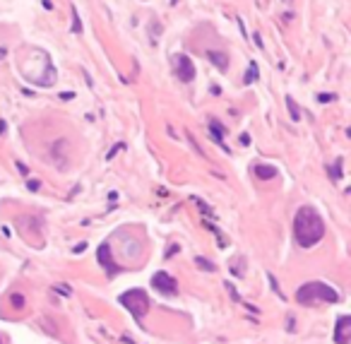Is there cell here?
<instances>
[{
	"label": "cell",
	"instance_id": "44dd1931",
	"mask_svg": "<svg viewBox=\"0 0 351 344\" xmlns=\"http://www.w3.org/2000/svg\"><path fill=\"white\" fill-rule=\"evenodd\" d=\"M41 188V183L39 181H29V190H39Z\"/></svg>",
	"mask_w": 351,
	"mask_h": 344
},
{
	"label": "cell",
	"instance_id": "5b68a950",
	"mask_svg": "<svg viewBox=\"0 0 351 344\" xmlns=\"http://www.w3.org/2000/svg\"><path fill=\"white\" fill-rule=\"evenodd\" d=\"M176 75H178L181 82H193L195 80V65L185 53H178V58H176Z\"/></svg>",
	"mask_w": 351,
	"mask_h": 344
},
{
	"label": "cell",
	"instance_id": "7c38bea8",
	"mask_svg": "<svg viewBox=\"0 0 351 344\" xmlns=\"http://www.w3.org/2000/svg\"><path fill=\"white\" fill-rule=\"evenodd\" d=\"M82 32V24H79V15H77V7H73V34Z\"/></svg>",
	"mask_w": 351,
	"mask_h": 344
},
{
	"label": "cell",
	"instance_id": "7a4b0ae2",
	"mask_svg": "<svg viewBox=\"0 0 351 344\" xmlns=\"http://www.w3.org/2000/svg\"><path fill=\"white\" fill-rule=\"evenodd\" d=\"M296 301L298 303H313V301H327V303H337L339 294L325 284V282H306L301 289L296 291Z\"/></svg>",
	"mask_w": 351,
	"mask_h": 344
},
{
	"label": "cell",
	"instance_id": "52a82bcc",
	"mask_svg": "<svg viewBox=\"0 0 351 344\" xmlns=\"http://www.w3.org/2000/svg\"><path fill=\"white\" fill-rule=\"evenodd\" d=\"M349 332H351V318L349 315H342V318L337 320V327H334V342L347 344L349 342Z\"/></svg>",
	"mask_w": 351,
	"mask_h": 344
},
{
	"label": "cell",
	"instance_id": "5bb4252c",
	"mask_svg": "<svg viewBox=\"0 0 351 344\" xmlns=\"http://www.w3.org/2000/svg\"><path fill=\"white\" fill-rule=\"evenodd\" d=\"M286 106H289V111H291V118H294V121H298V118H301V113H298V106L291 101V96H286Z\"/></svg>",
	"mask_w": 351,
	"mask_h": 344
},
{
	"label": "cell",
	"instance_id": "ba28073f",
	"mask_svg": "<svg viewBox=\"0 0 351 344\" xmlns=\"http://www.w3.org/2000/svg\"><path fill=\"white\" fill-rule=\"evenodd\" d=\"M253 171H255V176L262 178V181H270V178L277 176V169H274V166H267V164H258Z\"/></svg>",
	"mask_w": 351,
	"mask_h": 344
},
{
	"label": "cell",
	"instance_id": "3957f363",
	"mask_svg": "<svg viewBox=\"0 0 351 344\" xmlns=\"http://www.w3.org/2000/svg\"><path fill=\"white\" fill-rule=\"evenodd\" d=\"M120 306H125L132 313V318H137V320H142L145 315H147V310H149V299H147V294L142 289H130L125 291V294H120Z\"/></svg>",
	"mask_w": 351,
	"mask_h": 344
},
{
	"label": "cell",
	"instance_id": "ffe728a7",
	"mask_svg": "<svg viewBox=\"0 0 351 344\" xmlns=\"http://www.w3.org/2000/svg\"><path fill=\"white\" fill-rule=\"evenodd\" d=\"M320 101H322V104H327V101H332V94H320Z\"/></svg>",
	"mask_w": 351,
	"mask_h": 344
},
{
	"label": "cell",
	"instance_id": "ac0fdd59",
	"mask_svg": "<svg viewBox=\"0 0 351 344\" xmlns=\"http://www.w3.org/2000/svg\"><path fill=\"white\" fill-rule=\"evenodd\" d=\"M123 149H125V145H123V142H120V145H116V147L111 149V152H109V159H113V157H116L118 152H123Z\"/></svg>",
	"mask_w": 351,
	"mask_h": 344
},
{
	"label": "cell",
	"instance_id": "9a60e30c",
	"mask_svg": "<svg viewBox=\"0 0 351 344\" xmlns=\"http://www.w3.org/2000/svg\"><path fill=\"white\" fill-rule=\"evenodd\" d=\"M344 176V171H342V159H337V164H334V173H332V178L334 181H339Z\"/></svg>",
	"mask_w": 351,
	"mask_h": 344
},
{
	"label": "cell",
	"instance_id": "30bf717a",
	"mask_svg": "<svg viewBox=\"0 0 351 344\" xmlns=\"http://www.w3.org/2000/svg\"><path fill=\"white\" fill-rule=\"evenodd\" d=\"M207 58H209V60H212V63H214V65L222 70V73L226 70V68H229V58H226L224 53H217V51H207Z\"/></svg>",
	"mask_w": 351,
	"mask_h": 344
},
{
	"label": "cell",
	"instance_id": "7402d4cb",
	"mask_svg": "<svg viewBox=\"0 0 351 344\" xmlns=\"http://www.w3.org/2000/svg\"><path fill=\"white\" fill-rule=\"evenodd\" d=\"M5 128H7V126H5V123H2V121H0V135H2V132H5Z\"/></svg>",
	"mask_w": 351,
	"mask_h": 344
},
{
	"label": "cell",
	"instance_id": "e0dca14e",
	"mask_svg": "<svg viewBox=\"0 0 351 344\" xmlns=\"http://www.w3.org/2000/svg\"><path fill=\"white\" fill-rule=\"evenodd\" d=\"M12 306H15V308L24 306V296H22V294H15V296H12Z\"/></svg>",
	"mask_w": 351,
	"mask_h": 344
},
{
	"label": "cell",
	"instance_id": "9c48e42d",
	"mask_svg": "<svg viewBox=\"0 0 351 344\" xmlns=\"http://www.w3.org/2000/svg\"><path fill=\"white\" fill-rule=\"evenodd\" d=\"M209 130H212V137L222 145L224 152H229V147L224 145V126L222 123H219V121H209Z\"/></svg>",
	"mask_w": 351,
	"mask_h": 344
},
{
	"label": "cell",
	"instance_id": "2e32d148",
	"mask_svg": "<svg viewBox=\"0 0 351 344\" xmlns=\"http://www.w3.org/2000/svg\"><path fill=\"white\" fill-rule=\"evenodd\" d=\"M267 279H270V284H272V289H274V291H277V294H279V299H286V296H284V294H281V289H279L277 279H274V277H272V274H267Z\"/></svg>",
	"mask_w": 351,
	"mask_h": 344
},
{
	"label": "cell",
	"instance_id": "277c9868",
	"mask_svg": "<svg viewBox=\"0 0 351 344\" xmlns=\"http://www.w3.org/2000/svg\"><path fill=\"white\" fill-rule=\"evenodd\" d=\"M152 287L159 291V294H164V296H176L178 294V282L168 272H156L152 277Z\"/></svg>",
	"mask_w": 351,
	"mask_h": 344
},
{
	"label": "cell",
	"instance_id": "8992f818",
	"mask_svg": "<svg viewBox=\"0 0 351 344\" xmlns=\"http://www.w3.org/2000/svg\"><path fill=\"white\" fill-rule=\"evenodd\" d=\"M96 258H99V262L106 267V272H109V277H116L118 274V265H116V260L111 258V248H109V243H104V246H99V251H96Z\"/></svg>",
	"mask_w": 351,
	"mask_h": 344
},
{
	"label": "cell",
	"instance_id": "6da1fadb",
	"mask_svg": "<svg viewBox=\"0 0 351 344\" xmlns=\"http://www.w3.org/2000/svg\"><path fill=\"white\" fill-rule=\"evenodd\" d=\"M325 236V221L313 207H301L294 217V238L301 248H313Z\"/></svg>",
	"mask_w": 351,
	"mask_h": 344
},
{
	"label": "cell",
	"instance_id": "8fae6325",
	"mask_svg": "<svg viewBox=\"0 0 351 344\" xmlns=\"http://www.w3.org/2000/svg\"><path fill=\"white\" fill-rule=\"evenodd\" d=\"M195 265H197L200 270H204V272H212V270H214V265H212L207 258H202V255H195Z\"/></svg>",
	"mask_w": 351,
	"mask_h": 344
},
{
	"label": "cell",
	"instance_id": "d6986e66",
	"mask_svg": "<svg viewBox=\"0 0 351 344\" xmlns=\"http://www.w3.org/2000/svg\"><path fill=\"white\" fill-rule=\"evenodd\" d=\"M17 171L22 173V176H27V173H29V169H27V166H24L22 162H17Z\"/></svg>",
	"mask_w": 351,
	"mask_h": 344
},
{
	"label": "cell",
	"instance_id": "4fadbf2b",
	"mask_svg": "<svg viewBox=\"0 0 351 344\" xmlns=\"http://www.w3.org/2000/svg\"><path fill=\"white\" fill-rule=\"evenodd\" d=\"M253 80H258V68H255V65H250V68H248V73H245V80H243V82H245V85H250Z\"/></svg>",
	"mask_w": 351,
	"mask_h": 344
},
{
	"label": "cell",
	"instance_id": "603a6c76",
	"mask_svg": "<svg viewBox=\"0 0 351 344\" xmlns=\"http://www.w3.org/2000/svg\"><path fill=\"white\" fill-rule=\"evenodd\" d=\"M0 344H2V337H0Z\"/></svg>",
	"mask_w": 351,
	"mask_h": 344
}]
</instances>
